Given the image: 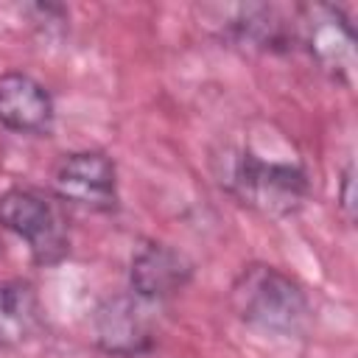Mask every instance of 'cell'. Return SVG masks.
Masks as SVG:
<instances>
[{
    "instance_id": "obj_1",
    "label": "cell",
    "mask_w": 358,
    "mask_h": 358,
    "mask_svg": "<svg viewBox=\"0 0 358 358\" xmlns=\"http://www.w3.org/2000/svg\"><path fill=\"white\" fill-rule=\"evenodd\" d=\"M229 299L246 324L266 333L294 336L308 324L310 313L305 291L274 266L243 268L232 282Z\"/></svg>"
},
{
    "instance_id": "obj_2",
    "label": "cell",
    "mask_w": 358,
    "mask_h": 358,
    "mask_svg": "<svg viewBox=\"0 0 358 358\" xmlns=\"http://www.w3.org/2000/svg\"><path fill=\"white\" fill-rule=\"evenodd\" d=\"M0 227L20 235L34 260L42 266L59 263L70 249L67 221L62 210L36 190L11 187L0 196Z\"/></svg>"
},
{
    "instance_id": "obj_3",
    "label": "cell",
    "mask_w": 358,
    "mask_h": 358,
    "mask_svg": "<svg viewBox=\"0 0 358 358\" xmlns=\"http://www.w3.org/2000/svg\"><path fill=\"white\" fill-rule=\"evenodd\" d=\"M232 190L252 207L268 215L296 213L308 196V179L285 162H266L243 154L232 171Z\"/></svg>"
},
{
    "instance_id": "obj_4",
    "label": "cell",
    "mask_w": 358,
    "mask_h": 358,
    "mask_svg": "<svg viewBox=\"0 0 358 358\" xmlns=\"http://www.w3.org/2000/svg\"><path fill=\"white\" fill-rule=\"evenodd\" d=\"M305 42L313 59L333 78L352 87L355 78V34L344 14L333 6H310L305 8Z\"/></svg>"
},
{
    "instance_id": "obj_5",
    "label": "cell",
    "mask_w": 358,
    "mask_h": 358,
    "mask_svg": "<svg viewBox=\"0 0 358 358\" xmlns=\"http://www.w3.org/2000/svg\"><path fill=\"white\" fill-rule=\"evenodd\" d=\"M53 185L62 199L90 210H112L117 201L115 165L98 151H78L64 157L56 168Z\"/></svg>"
},
{
    "instance_id": "obj_6",
    "label": "cell",
    "mask_w": 358,
    "mask_h": 358,
    "mask_svg": "<svg viewBox=\"0 0 358 358\" xmlns=\"http://www.w3.org/2000/svg\"><path fill=\"white\" fill-rule=\"evenodd\" d=\"M0 123L20 134H48L53 126L48 90L25 73L0 76Z\"/></svg>"
},
{
    "instance_id": "obj_7",
    "label": "cell",
    "mask_w": 358,
    "mask_h": 358,
    "mask_svg": "<svg viewBox=\"0 0 358 358\" xmlns=\"http://www.w3.org/2000/svg\"><path fill=\"white\" fill-rule=\"evenodd\" d=\"M190 280L185 255L165 243L143 246L131 260V288L145 299H165Z\"/></svg>"
},
{
    "instance_id": "obj_8",
    "label": "cell",
    "mask_w": 358,
    "mask_h": 358,
    "mask_svg": "<svg viewBox=\"0 0 358 358\" xmlns=\"http://www.w3.org/2000/svg\"><path fill=\"white\" fill-rule=\"evenodd\" d=\"M95 338L106 352L134 355L151 341L148 319L131 296L109 299L95 313Z\"/></svg>"
},
{
    "instance_id": "obj_9",
    "label": "cell",
    "mask_w": 358,
    "mask_h": 358,
    "mask_svg": "<svg viewBox=\"0 0 358 358\" xmlns=\"http://www.w3.org/2000/svg\"><path fill=\"white\" fill-rule=\"evenodd\" d=\"M42 327V305L28 282L0 285V350L20 347Z\"/></svg>"
},
{
    "instance_id": "obj_10",
    "label": "cell",
    "mask_w": 358,
    "mask_h": 358,
    "mask_svg": "<svg viewBox=\"0 0 358 358\" xmlns=\"http://www.w3.org/2000/svg\"><path fill=\"white\" fill-rule=\"evenodd\" d=\"M355 176V171H352V165L347 168V173H344V179H341V207H344V213H347V218L352 221L355 218V193H352V179Z\"/></svg>"
}]
</instances>
